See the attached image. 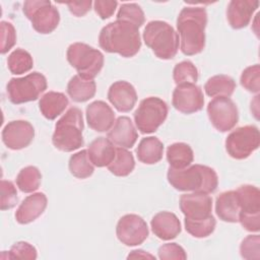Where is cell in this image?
I'll use <instances>...</instances> for the list:
<instances>
[{
  "label": "cell",
  "mask_w": 260,
  "mask_h": 260,
  "mask_svg": "<svg viewBox=\"0 0 260 260\" xmlns=\"http://www.w3.org/2000/svg\"><path fill=\"white\" fill-rule=\"evenodd\" d=\"M42 174L37 167L27 166L21 169L16 177V185L23 193H32L39 189Z\"/></svg>",
  "instance_id": "1f68e13d"
},
{
  "label": "cell",
  "mask_w": 260,
  "mask_h": 260,
  "mask_svg": "<svg viewBox=\"0 0 260 260\" xmlns=\"http://www.w3.org/2000/svg\"><path fill=\"white\" fill-rule=\"evenodd\" d=\"M167 159L171 168L185 169L193 162L194 153L189 144L176 142L168 146Z\"/></svg>",
  "instance_id": "83f0119b"
},
{
  "label": "cell",
  "mask_w": 260,
  "mask_h": 260,
  "mask_svg": "<svg viewBox=\"0 0 260 260\" xmlns=\"http://www.w3.org/2000/svg\"><path fill=\"white\" fill-rule=\"evenodd\" d=\"M66 57L78 75L85 79H93L103 69L105 62L101 51L84 43L71 44L67 49Z\"/></svg>",
  "instance_id": "8992f818"
},
{
  "label": "cell",
  "mask_w": 260,
  "mask_h": 260,
  "mask_svg": "<svg viewBox=\"0 0 260 260\" xmlns=\"http://www.w3.org/2000/svg\"><path fill=\"white\" fill-rule=\"evenodd\" d=\"M38 257L37 249L29 243L19 241L14 243L8 251V259H24L35 260Z\"/></svg>",
  "instance_id": "74e56055"
},
{
  "label": "cell",
  "mask_w": 260,
  "mask_h": 260,
  "mask_svg": "<svg viewBox=\"0 0 260 260\" xmlns=\"http://www.w3.org/2000/svg\"><path fill=\"white\" fill-rule=\"evenodd\" d=\"M260 145L259 129L254 125H246L232 131L225 139L228 154L236 159L250 156Z\"/></svg>",
  "instance_id": "8fae6325"
},
{
  "label": "cell",
  "mask_w": 260,
  "mask_h": 260,
  "mask_svg": "<svg viewBox=\"0 0 260 260\" xmlns=\"http://www.w3.org/2000/svg\"><path fill=\"white\" fill-rule=\"evenodd\" d=\"M34 66L31 55L23 49H15L7 58V67L12 74H23Z\"/></svg>",
  "instance_id": "d6a6232c"
},
{
  "label": "cell",
  "mask_w": 260,
  "mask_h": 260,
  "mask_svg": "<svg viewBox=\"0 0 260 260\" xmlns=\"http://www.w3.org/2000/svg\"><path fill=\"white\" fill-rule=\"evenodd\" d=\"M86 122L96 132L109 131L115 123V114L112 108L103 101H95L86 108Z\"/></svg>",
  "instance_id": "ac0fdd59"
},
{
  "label": "cell",
  "mask_w": 260,
  "mask_h": 260,
  "mask_svg": "<svg viewBox=\"0 0 260 260\" xmlns=\"http://www.w3.org/2000/svg\"><path fill=\"white\" fill-rule=\"evenodd\" d=\"M117 20L129 22L139 28L144 23L145 16L143 10L138 4L124 3L119 8V11L117 13Z\"/></svg>",
  "instance_id": "836d02e7"
},
{
  "label": "cell",
  "mask_w": 260,
  "mask_h": 260,
  "mask_svg": "<svg viewBox=\"0 0 260 260\" xmlns=\"http://www.w3.org/2000/svg\"><path fill=\"white\" fill-rule=\"evenodd\" d=\"M83 128L82 112L76 107L70 108L55 125V131L52 136L54 146L65 152L80 148L84 143Z\"/></svg>",
  "instance_id": "277c9868"
},
{
  "label": "cell",
  "mask_w": 260,
  "mask_h": 260,
  "mask_svg": "<svg viewBox=\"0 0 260 260\" xmlns=\"http://www.w3.org/2000/svg\"><path fill=\"white\" fill-rule=\"evenodd\" d=\"M206 110L210 123L220 132L232 130L238 123V108L230 98H214L208 103Z\"/></svg>",
  "instance_id": "7c38bea8"
},
{
  "label": "cell",
  "mask_w": 260,
  "mask_h": 260,
  "mask_svg": "<svg viewBox=\"0 0 260 260\" xmlns=\"http://www.w3.org/2000/svg\"><path fill=\"white\" fill-rule=\"evenodd\" d=\"M143 41L157 58L170 60L176 56L180 40L171 24L162 20H152L143 30Z\"/></svg>",
  "instance_id": "5b68a950"
},
{
  "label": "cell",
  "mask_w": 260,
  "mask_h": 260,
  "mask_svg": "<svg viewBox=\"0 0 260 260\" xmlns=\"http://www.w3.org/2000/svg\"><path fill=\"white\" fill-rule=\"evenodd\" d=\"M68 168L71 175L78 179H86L90 177L94 171L93 165L89 159L87 150L85 149H82L70 156Z\"/></svg>",
  "instance_id": "4dcf8cb0"
},
{
  "label": "cell",
  "mask_w": 260,
  "mask_h": 260,
  "mask_svg": "<svg viewBox=\"0 0 260 260\" xmlns=\"http://www.w3.org/2000/svg\"><path fill=\"white\" fill-rule=\"evenodd\" d=\"M128 259H139V258H142V259H145V258H149V259H155V257L143 250H133L131 251V253L127 256Z\"/></svg>",
  "instance_id": "f6af8a7d"
},
{
  "label": "cell",
  "mask_w": 260,
  "mask_h": 260,
  "mask_svg": "<svg viewBox=\"0 0 260 260\" xmlns=\"http://www.w3.org/2000/svg\"><path fill=\"white\" fill-rule=\"evenodd\" d=\"M185 222V229L186 231L195 238H206L209 235H211L215 229V218L212 216H208L205 219L200 220H190L186 219Z\"/></svg>",
  "instance_id": "e575fe53"
},
{
  "label": "cell",
  "mask_w": 260,
  "mask_h": 260,
  "mask_svg": "<svg viewBox=\"0 0 260 260\" xmlns=\"http://www.w3.org/2000/svg\"><path fill=\"white\" fill-rule=\"evenodd\" d=\"M87 153L93 166L108 167L115 157L116 147L108 137H98L89 144Z\"/></svg>",
  "instance_id": "603a6c76"
},
{
  "label": "cell",
  "mask_w": 260,
  "mask_h": 260,
  "mask_svg": "<svg viewBox=\"0 0 260 260\" xmlns=\"http://www.w3.org/2000/svg\"><path fill=\"white\" fill-rule=\"evenodd\" d=\"M118 240L129 247L142 244L148 237V226L145 220L137 214L122 216L116 226Z\"/></svg>",
  "instance_id": "4fadbf2b"
},
{
  "label": "cell",
  "mask_w": 260,
  "mask_h": 260,
  "mask_svg": "<svg viewBox=\"0 0 260 260\" xmlns=\"http://www.w3.org/2000/svg\"><path fill=\"white\" fill-rule=\"evenodd\" d=\"M138 159L145 165H154L162 158L164 144L153 136L142 138L136 149Z\"/></svg>",
  "instance_id": "4316f807"
},
{
  "label": "cell",
  "mask_w": 260,
  "mask_h": 260,
  "mask_svg": "<svg viewBox=\"0 0 260 260\" xmlns=\"http://www.w3.org/2000/svg\"><path fill=\"white\" fill-rule=\"evenodd\" d=\"M180 209L186 219L200 220L211 215L212 198L201 192L183 194L180 197Z\"/></svg>",
  "instance_id": "2e32d148"
},
{
  "label": "cell",
  "mask_w": 260,
  "mask_h": 260,
  "mask_svg": "<svg viewBox=\"0 0 260 260\" xmlns=\"http://www.w3.org/2000/svg\"><path fill=\"white\" fill-rule=\"evenodd\" d=\"M99 44L108 53H116L125 58L133 57L141 47L139 28L122 20L110 22L102 28Z\"/></svg>",
  "instance_id": "7a4b0ae2"
},
{
  "label": "cell",
  "mask_w": 260,
  "mask_h": 260,
  "mask_svg": "<svg viewBox=\"0 0 260 260\" xmlns=\"http://www.w3.org/2000/svg\"><path fill=\"white\" fill-rule=\"evenodd\" d=\"M241 85L248 91L258 93L260 90V66L255 64L247 67L241 74Z\"/></svg>",
  "instance_id": "8d00e7d4"
},
{
  "label": "cell",
  "mask_w": 260,
  "mask_h": 260,
  "mask_svg": "<svg viewBox=\"0 0 260 260\" xmlns=\"http://www.w3.org/2000/svg\"><path fill=\"white\" fill-rule=\"evenodd\" d=\"M46 89L47 79L37 71L24 77L11 78L6 85L8 99L15 105L36 101Z\"/></svg>",
  "instance_id": "52a82bcc"
},
{
  "label": "cell",
  "mask_w": 260,
  "mask_h": 260,
  "mask_svg": "<svg viewBox=\"0 0 260 260\" xmlns=\"http://www.w3.org/2000/svg\"><path fill=\"white\" fill-rule=\"evenodd\" d=\"M236 89L235 80L224 74L210 77L204 84V90L208 96H226L230 98Z\"/></svg>",
  "instance_id": "f1b7e54d"
},
{
  "label": "cell",
  "mask_w": 260,
  "mask_h": 260,
  "mask_svg": "<svg viewBox=\"0 0 260 260\" xmlns=\"http://www.w3.org/2000/svg\"><path fill=\"white\" fill-rule=\"evenodd\" d=\"M216 215L225 222H238L240 204L237 192L234 190L220 193L215 201Z\"/></svg>",
  "instance_id": "cb8c5ba5"
},
{
  "label": "cell",
  "mask_w": 260,
  "mask_h": 260,
  "mask_svg": "<svg viewBox=\"0 0 260 260\" xmlns=\"http://www.w3.org/2000/svg\"><path fill=\"white\" fill-rule=\"evenodd\" d=\"M207 13L203 7H184L177 18L181 51L186 56H193L205 47V27Z\"/></svg>",
  "instance_id": "6da1fadb"
},
{
  "label": "cell",
  "mask_w": 260,
  "mask_h": 260,
  "mask_svg": "<svg viewBox=\"0 0 260 260\" xmlns=\"http://www.w3.org/2000/svg\"><path fill=\"white\" fill-rule=\"evenodd\" d=\"M172 104L176 110L184 114H193L202 110L204 96L196 83L178 84L172 96Z\"/></svg>",
  "instance_id": "5bb4252c"
},
{
  "label": "cell",
  "mask_w": 260,
  "mask_h": 260,
  "mask_svg": "<svg viewBox=\"0 0 260 260\" xmlns=\"http://www.w3.org/2000/svg\"><path fill=\"white\" fill-rule=\"evenodd\" d=\"M173 79L177 85L196 83L198 80V70L191 61H182L174 67Z\"/></svg>",
  "instance_id": "d590c367"
},
{
  "label": "cell",
  "mask_w": 260,
  "mask_h": 260,
  "mask_svg": "<svg viewBox=\"0 0 260 260\" xmlns=\"http://www.w3.org/2000/svg\"><path fill=\"white\" fill-rule=\"evenodd\" d=\"M117 6L118 2L115 0H96L93 2V9L102 19L110 18L114 14Z\"/></svg>",
  "instance_id": "7bdbcfd3"
},
{
  "label": "cell",
  "mask_w": 260,
  "mask_h": 260,
  "mask_svg": "<svg viewBox=\"0 0 260 260\" xmlns=\"http://www.w3.org/2000/svg\"><path fill=\"white\" fill-rule=\"evenodd\" d=\"M96 84L93 79H85L74 75L67 84V93L73 102L84 103L92 99L95 94Z\"/></svg>",
  "instance_id": "484cf974"
},
{
  "label": "cell",
  "mask_w": 260,
  "mask_h": 260,
  "mask_svg": "<svg viewBox=\"0 0 260 260\" xmlns=\"http://www.w3.org/2000/svg\"><path fill=\"white\" fill-rule=\"evenodd\" d=\"M256 0H232L226 8V18L230 25L235 29L246 27L258 8Z\"/></svg>",
  "instance_id": "d6986e66"
},
{
  "label": "cell",
  "mask_w": 260,
  "mask_h": 260,
  "mask_svg": "<svg viewBox=\"0 0 260 260\" xmlns=\"http://www.w3.org/2000/svg\"><path fill=\"white\" fill-rule=\"evenodd\" d=\"M240 204L239 221L251 233L260 230V191L253 185H242L237 190Z\"/></svg>",
  "instance_id": "30bf717a"
},
{
  "label": "cell",
  "mask_w": 260,
  "mask_h": 260,
  "mask_svg": "<svg viewBox=\"0 0 260 260\" xmlns=\"http://www.w3.org/2000/svg\"><path fill=\"white\" fill-rule=\"evenodd\" d=\"M108 138L116 145L123 148H131L134 146L138 134L129 117H119L113 127L108 132Z\"/></svg>",
  "instance_id": "7402d4cb"
},
{
  "label": "cell",
  "mask_w": 260,
  "mask_h": 260,
  "mask_svg": "<svg viewBox=\"0 0 260 260\" xmlns=\"http://www.w3.org/2000/svg\"><path fill=\"white\" fill-rule=\"evenodd\" d=\"M1 199H0V208L1 210H7L13 208L17 201V191L14 184L11 181L2 180L1 185Z\"/></svg>",
  "instance_id": "f35d334b"
},
{
  "label": "cell",
  "mask_w": 260,
  "mask_h": 260,
  "mask_svg": "<svg viewBox=\"0 0 260 260\" xmlns=\"http://www.w3.org/2000/svg\"><path fill=\"white\" fill-rule=\"evenodd\" d=\"M70 12L77 16V17H80V16H83L85 15L91 8V4L92 2L90 0H86V1H70V2H66L65 3Z\"/></svg>",
  "instance_id": "ee69618b"
},
{
  "label": "cell",
  "mask_w": 260,
  "mask_h": 260,
  "mask_svg": "<svg viewBox=\"0 0 260 260\" xmlns=\"http://www.w3.org/2000/svg\"><path fill=\"white\" fill-rule=\"evenodd\" d=\"M134 167L135 160L133 154L126 148L117 147L115 157L108 166V169L117 177H126L132 173Z\"/></svg>",
  "instance_id": "f546056e"
},
{
  "label": "cell",
  "mask_w": 260,
  "mask_h": 260,
  "mask_svg": "<svg viewBox=\"0 0 260 260\" xmlns=\"http://www.w3.org/2000/svg\"><path fill=\"white\" fill-rule=\"evenodd\" d=\"M35 129L24 120L11 121L2 130V141L6 147L19 150L27 147L34 140Z\"/></svg>",
  "instance_id": "9a60e30c"
},
{
  "label": "cell",
  "mask_w": 260,
  "mask_h": 260,
  "mask_svg": "<svg viewBox=\"0 0 260 260\" xmlns=\"http://www.w3.org/2000/svg\"><path fill=\"white\" fill-rule=\"evenodd\" d=\"M22 11L30 20L35 30L43 35L53 32L60 21L58 9L48 0L25 1Z\"/></svg>",
  "instance_id": "9c48e42d"
},
{
  "label": "cell",
  "mask_w": 260,
  "mask_h": 260,
  "mask_svg": "<svg viewBox=\"0 0 260 260\" xmlns=\"http://www.w3.org/2000/svg\"><path fill=\"white\" fill-rule=\"evenodd\" d=\"M158 258L161 260H185L187 254L177 243L164 244L158 249Z\"/></svg>",
  "instance_id": "b9f144b4"
},
{
  "label": "cell",
  "mask_w": 260,
  "mask_h": 260,
  "mask_svg": "<svg viewBox=\"0 0 260 260\" xmlns=\"http://www.w3.org/2000/svg\"><path fill=\"white\" fill-rule=\"evenodd\" d=\"M240 254L244 259H259L260 258V236L249 235L240 245Z\"/></svg>",
  "instance_id": "ab89813d"
},
{
  "label": "cell",
  "mask_w": 260,
  "mask_h": 260,
  "mask_svg": "<svg viewBox=\"0 0 260 260\" xmlns=\"http://www.w3.org/2000/svg\"><path fill=\"white\" fill-rule=\"evenodd\" d=\"M168 181L179 191H192L210 194L218 186V177L213 169L203 165H193L185 169L169 168Z\"/></svg>",
  "instance_id": "3957f363"
},
{
  "label": "cell",
  "mask_w": 260,
  "mask_h": 260,
  "mask_svg": "<svg viewBox=\"0 0 260 260\" xmlns=\"http://www.w3.org/2000/svg\"><path fill=\"white\" fill-rule=\"evenodd\" d=\"M1 54H6L16 43V30L12 23L8 21H1Z\"/></svg>",
  "instance_id": "60d3db41"
},
{
  "label": "cell",
  "mask_w": 260,
  "mask_h": 260,
  "mask_svg": "<svg viewBox=\"0 0 260 260\" xmlns=\"http://www.w3.org/2000/svg\"><path fill=\"white\" fill-rule=\"evenodd\" d=\"M168 105L156 96L142 100L134 113V122L137 129L143 134L153 133L168 117Z\"/></svg>",
  "instance_id": "ba28073f"
},
{
  "label": "cell",
  "mask_w": 260,
  "mask_h": 260,
  "mask_svg": "<svg viewBox=\"0 0 260 260\" xmlns=\"http://www.w3.org/2000/svg\"><path fill=\"white\" fill-rule=\"evenodd\" d=\"M152 233L160 240L170 241L175 239L181 233V222L177 215L170 211H160L156 213L151 221Z\"/></svg>",
  "instance_id": "44dd1931"
},
{
  "label": "cell",
  "mask_w": 260,
  "mask_h": 260,
  "mask_svg": "<svg viewBox=\"0 0 260 260\" xmlns=\"http://www.w3.org/2000/svg\"><path fill=\"white\" fill-rule=\"evenodd\" d=\"M68 104V99L63 92L49 91L41 98L39 107L46 119L54 120L65 111Z\"/></svg>",
  "instance_id": "d4e9b609"
},
{
  "label": "cell",
  "mask_w": 260,
  "mask_h": 260,
  "mask_svg": "<svg viewBox=\"0 0 260 260\" xmlns=\"http://www.w3.org/2000/svg\"><path fill=\"white\" fill-rule=\"evenodd\" d=\"M108 100L117 111L127 113L134 108L137 102V92L131 83L119 80L110 86Z\"/></svg>",
  "instance_id": "e0dca14e"
},
{
  "label": "cell",
  "mask_w": 260,
  "mask_h": 260,
  "mask_svg": "<svg viewBox=\"0 0 260 260\" xmlns=\"http://www.w3.org/2000/svg\"><path fill=\"white\" fill-rule=\"evenodd\" d=\"M48 204L47 196L42 193H32L24 198L15 212V219L20 224H27L40 217Z\"/></svg>",
  "instance_id": "ffe728a7"
}]
</instances>
